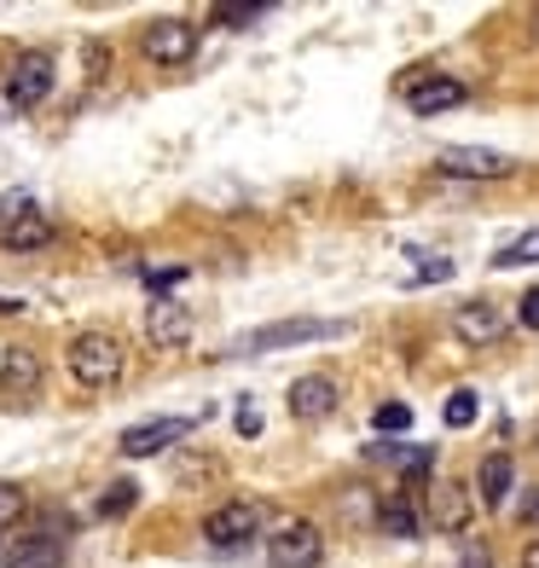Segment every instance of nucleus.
<instances>
[{
	"label": "nucleus",
	"mask_w": 539,
	"mask_h": 568,
	"mask_svg": "<svg viewBox=\"0 0 539 568\" xmlns=\"http://www.w3.org/2000/svg\"><path fill=\"white\" fill-rule=\"evenodd\" d=\"M330 337H348V320H273V325H255L226 348V359L238 354H278V348H302V343H330Z\"/></svg>",
	"instance_id": "nucleus-1"
},
{
	"label": "nucleus",
	"mask_w": 539,
	"mask_h": 568,
	"mask_svg": "<svg viewBox=\"0 0 539 568\" xmlns=\"http://www.w3.org/2000/svg\"><path fill=\"white\" fill-rule=\"evenodd\" d=\"M64 359H70V377L82 383V389H111V383H122V366H128V354L111 331H82V337H70Z\"/></svg>",
	"instance_id": "nucleus-2"
},
{
	"label": "nucleus",
	"mask_w": 539,
	"mask_h": 568,
	"mask_svg": "<svg viewBox=\"0 0 539 568\" xmlns=\"http://www.w3.org/2000/svg\"><path fill=\"white\" fill-rule=\"evenodd\" d=\"M0 244H7V250H41V244H53V221H47V210H41L30 192L0 197Z\"/></svg>",
	"instance_id": "nucleus-3"
},
{
	"label": "nucleus",
	"mask_w": 539,
	"mask_h": 568,
	"mask_svg": "<svg viewBox=\"0 0 539 568\" xmlns=\"http://www.w3.org/2000/svg\"><path fill=\"white\" fill-rule=\"evenodd\" d=\"M140 53L151 64H163V70L186 64L197 53V23L192 18H151L145 30H140Z\"/></svg>",
	"instance_id": "nucleus-4"
},
{
	"label": "nucleus",
	"mask_w": 539,
	"mask_h": 568,
	"mask_svg": "<svg viewBox=\"0 0 539 568\" xmlns=\"http://www.w3.org/2000/svg\"><path fill=\"white\" fill-rule=\"evenodd\" d=\"M47 93H53V59L47 53H18V64L7 70V111L12 116H23V111H35V105H47Z\"/></svg>",
	"instance_id": "nucleus-5"
},
{
	"label": "nucleus",
	"mask_w": 539,
	"mask_h": 568,
	"mask_svg": "<svg viewBox=\"0 0 539 568\" xmlns=\"http://www.w3.org/2000/svg\"><path fill=\"white\" fill-rule=\"evenodd\" d=\"M325 534L314 523H278L267 534V568H319Z\"/></svg>",
	"instance_id": "nucleus-6"
},
{
	"label": "nucleus",
	"mask_w": 539,
	"mask_h": 568,
	"mask_svg": "<svg viewBox=\"0 0 539 568\" xmlns=\"http://www.w3.org/2000/svg\"><path fill=\"white\" fill-rule=\"evenodd\" d=\"M262 505L255 499H226L221 510H210L203 516V539H210L215 551H233V546H244V539H255L262 534Z\"/></svg>",
	"instance_id": "nucleus-7"
},
{
	"label": "nucleus",
	"mask_w": 539,
	"mask_h": 568,
	"mask_svg": "<svg viewBox=\"0 0 539 568\" xmlns=\"http://www.w3.org/2000/svg\"><path fill=\"white\" fill-rule=\"evenodd\" d=\"M192 429H197V418H145V424H134V429H122L116 447H122V458H157V453H169L174 442H186Z\"/></svg>",
	"instance_id": "nucleus-8"
},
{
	"label": "nucleus",
	"mask_w": 539,
	"mask_h": 568,
	"mask_svg": "<svg viewBox=\"0 0 539 568\" xmlns=\"http://www.w3.org/2000/svg\"><path fill=\"white\" fill-rule=\"evenodd\" d=\"M435 169L452 174V180H505L517 163H510L505 151H487V145H447L441 158H435Z\"/></svg>",
	"instance_id": "nucleus-9"
},
{
	"label": "nucleus",
	"mask_w": 539,
	"mask_h": 568,
	"mask_svg": "<svg viewBox=\"0 0 539 568\" xmlns=\"http://www.w3.org/2000/svg\"><path fill=\"white\" fill-rule=\"evenodd\" d=\"M452 337L458 343H465V348H494L499 337H505V314H499V307L494 302H458L452 307Z\"/></svg>",
	"instance_id": "nucleus-10"
},
{
	"label": "nucleus",
	"mask_w": 539,
	"mask_h": 568,
	"mask_svg": "<svg viewBox=\"0 0 539 568\" xmlns=\"http://www.w3.org/2000/svg\"><path fill=\"white\" fill-rule=\"evenodd\" d=\"M145 337H151V348H186L192 343V307L174 296H157L145 307Z\"/></svg>",
	"instance_id": "nucleus-11"
},
{
	"label": "nucleus",
	"mask_w": 539,
	"mask_h": 568,
	"mask_svg": "<svg viewBox=\"0 0 539 568\" xmlns=\"http://www.w3.org/2000/svg\"><path fill=\"white\" fill-rule=\"evenodd\" d=\"M424 516H429V528H441V534H465L470 516H476V505H470V494H465V481H429Z\"/></svg>",
	"instance_id": "nucleus-12"
},
{
	"label": "nucleus",
	"mask_w": 539,
	"mask_h": 568,
	"mask_svg": "<svg viewBox=\"0 0 539 568\" xmlns=\"http://www.w3.org/2000/svg\"><path fill=\"white\" fill-rule=\"evenodd\" d=\"M458 105H465V82H452V75H413L406 82V111L413 116H441Z\"/></svg>",
	"instance_id": "nucleus-13"
},
{
	"label": "nucleus",
	"mask_w": 539,
	"mask_h": 568,
	"mask_svg": "<svg viewBox=\"0 0 539 568\" xmlns=\"http://www.w3.org/2000/svg\"><path fill=\"white\" fill-rule=\"evenodd\" d=\"M0 395L7 400H35L41 395V354L12 343L7 354H0Z\"/></svg>",
	"instance_id": "nucleus-14"
},
{
	"label": "nucleus",
	"mask_w": 539,
	"mask_h": 568,
	"mask_svg": "<svg viewBox=\"0 0 539 568\" xmlns=\"http://www.w3.org/2000/svg\"><path fill=\"white\" fill-rule=\"evenodd\" d=\"M291 412H296V418L302 424H325L330 418V412H337V383H330V377H296L291 383Z\"/></svg>",
	"instance_id": "nucleus-15"
},
{
	"label": "nucleus",
	"mask_w": 539,
	"mask_h": 568,
	"mask_svg": "<svg viewBox=\"0 0 539 568\" xmlns=\"http://www.w3.org/2000/svg\"><path fill=\"white\" fill-rule=\"evenodd\" d=\"M510 487H517V464H510V453H487L481 470H476V494L487 510H499L510 499Z\"/></svg>",
	"instance_id": "nucleus-16"
},
{
	"label": "nucleus",
	"mask_w": 539,
	"mask_h": 568,
	"mask_svg": "<svg viewBox=\"0 0 539 568\" xmlns=\"http://www.w3.org/2000/svg\"><path fill=\"white\" fill-rule=\"evenodd\" d=\"M418 528H424V516H418V505L406 499V494H389L377 505V534H389V539H418Z\"/></svg>",
	"instance_id": "nucleus-17"
},
{
	"label": "nucleus",
	"mask_w": 539,
	"mask_h": 568,
	"mask_svg": "<svg viewBox=\"0 0 539 568\" xmlns=\"http://www.w3.org/2000/svg\"><path fill=\"white\" fill-rule=\"evenodd\" d=\"M59 562H64V546L47 539V534H23L7 551V568H59Z\"/></svg>",
	"instance_id": "nucleus-18"
},
{
	"label": "nucleus",
	"mask_w": 539,
	"mask_h": 568,
	"mask_svg": "<svg viewBox=\"0 0 539 568\" xmlns=\"http://www.w3.org/2000/svg\"><path fill=\"white\" fill-rule=\"evenodd\" d=\"M366 458H377V464H395V470H406V476H424L429 470V447H395V442H372V453Z\"/></svg>",
	"instance_id": "nucleus-19"
},
{
	"label": "nucleus",
	"mask_w": 539,
	"mask_h": 568,
	"mask_svg": "<svg viewBox=\"0 0 539 568\" xmlns=\"http://www.w3.org/2000/svg\"><path fill=\"white\" fill-rule=\"evenodd\" d=\"M140 505V481H111L105 487V494H99V516H105V523H116V516H128V510H134Z\"/></svg>",
	"instance_id": "nucleus-20"
},
{
	"label": "nucleus",
	"mask_w": 539,
	"mask_h": 568,
	"mask_svg": "<svg viewBox=\"0 0 539 568\" xmlns=\"http://www.w3.org/2000/svg\"><path fill=\"white\" fill-rule=\"evenodd\" d=\"M476 418H481L476 389H452V395H447V406H441V424H447V429H470Z\"/></svg>",
	"instance_id": "nucleus-21"
},
{
	"label": "nucleus",
	"mask_w": 539,
	"mask_h": 568,
	"mask_svg": "<svg viewBox=\"0 0 539 568\" xmlns=\"http://www.w3.org/2000/svg\"><path fill=\"white\" fill-rule=\"evenodd\" d=\"M533 262H539V232H522L517 244H505L494 255V267H533Z\"/></svg>",
	"instance_id": "nucleus-22"
},
{
	"label": "nucleus",
	"mask_w": 539,
	"mask_h": 568,
	"mask_svg": "<svg viewBox=\"0 0 539 568\" xmlns=\"http://www.w3.org/2000/svg\"><path fill=\"white\" fill-rule=\"evenodd\" d=\"M372 424H377L383 435H406V429H413V406H406V400H383V406L372 412Z\"/></svg>",
	"instance_id": "nucleus-23"
},
{
	"label": "nucleus",
	"mask_w": 539,
	"mask_h": 568,
	"mask_svg": "<svg viewBox=\"0 0 539 568\" xmlns=\"http://www.w3.org/2000/svg\"><path fill=\"white\" fill-rule=\"evenodd\" d=\"M23 510H30V499H23L18 481H0V528H18Z\"/></svg>",
	"instance_id": "nucleus-24"
},
{
	"label": "nucleus",
	"mask_w": 539,
	"mask_h": 568,
	"mask_svg": "<svg viewBox=\"0 0 539 568\" xmlns=\"http://www.w3.org/2000/svg\"><path fill=\"white\" fill-rule=\"evenodd\" d=\"M435 278H452V262H447V255H424L418 250V262H413V273H406V284H435Z\"/></svg>",
	"instance_id": "nucleus-25"
},
{
	"label": "nucleus",
	"mask_w": 539,
	"mask_h": 568,
	"mask_svg": "<svg viewBox=\"0 0 539 568\" xmlns=\"http://www.w3.org/2000/svg\"><path fill=\"white\" fill-rule=\"evenodd\" d=\"M267 7H215V23H233V30H244V23H262Z\"/></svg>",
	"instance_id": "nucleus-26"
},
{
	"label": "nucleus",
	"mask_w": 539,
	"mask_h": 568,
	"mask_svg": "<svg viewBox=\"0 0 539 568\" xmlns=\"http://www.w3.org/2000/svg\"><path fill=\"white\" fill-rule=\"evenodd\" d=\"M238 435H244V442H250V435H262V406H255L250 395L238 400Z\"/></svg>",
	"instance_id": "nucleus-27"
},
{
	"label": "nucleus",
	"mask_w": 539,
	"mask_h": 568,
	"mask_svg": "<svg viewBox=\"0 0 539 568\" xmlns=\"http://www.w3.org/2000/svg\"><path fill=\"white\" fill-rule=\"evenodd\" d=\"M517 320H522L528 331H539V291H528V296H522V307H517Z\"/></svg>",
	"instance_id": "nucleus-28"
},
{
	"label": "nucleus",
	"mask_w": 539,
	"mask_h": 568,
	"mask_svg": "<svg viewBox=\"0 0 539 568\" xmlns=\"http://www.w3.org/2000/svg\"><path fill=\"white\" fill-rule=\"evenodd\" d=\"M458 568H494V557H487V546H465V562Z\"/></svg>",
	"instance_id": "nucleus-29"
},
{
	"label": "nucleus",
	"mask_w": 539,
	"mask_h": 568,
	"mask_svg": "<svg viewBox=\"0 0 539 568\" xmlns=\"http://www.w3.org/2000/svg\"><path fill=\"white\" fill-rule=\"evenodd\" d=\"M522 523H533V528H539V494H528V499H522Z\"/></svg>",
	"instance_id": "nucleus-30"
},
{
	"label": "nucleus",
	"mask_w": 539,
	"mask_h": 568,
	"mask_svg": "<svg viewBox=\"0 0 539 568\" xmlns=\"http://www.w3.org/2000/svg\"><path fill=\"white\" fill-rule=\"evenodd\" d=\"M522 568H539V539H533V546L522 551Z\"/></svg>",
	"instance_id": "nucleus-31"
},
{
	"label": "nucleus",
	"mask_w": 539,
	"mask_h": 568,
	"mask_svg": "<svg viewBox=\"0 0 539 568\" xmlns=\"http://www.w3.org/2000/svg\"><path fill=\"white\" fill-rule=\"evenodd\" d=\"M533 36H539V12H533Z\"/></svg>",
	"instance_id": "nucleus-32"
}]
</instances>
